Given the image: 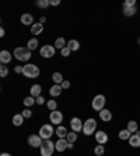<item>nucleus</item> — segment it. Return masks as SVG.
Listing matches in <instances>:
<instances>
[{
  "label": "nucleus",
  "instance_id": "obj_16",
  "mask_svg": "<svg viewBox=\"0 0 140 156\" xmlns=\"http://www.w3.org/2000/svg\"><path fill=\"white\" fill-rule=\"evenodd\" d=\"M42 31H44V25L41 22L32 24V27H31V33H34V35H39V33H42Z\"/></svg>",
  "mask_w": 140,
  "mask_h": 156
},
{
  "label": "nucleus",
  "instance_id": "obj_36",
  "mask_svg": "<svg viewBox=\"0 0 140 156\" xmlns=\"http://www.w3.org/2000/svg\"><path fill=\"white\" fill-rule=\"evenodd\" d=\"M60 52H62V56H63V57H67V56L70 55V52H72V50H70L69 47L66 46V47H63V49H62Z\"/></svg>",
  "mask_w": 140,
  "mask_h": 156
},
{
  "label": "nucleus",
  "instance_id": "obj_1",
  "mask_svg": "<svg viewBox=\"0 0 140 156\" xmlns=\"http://www.w3.org/2000/svg\"><path fill=\"white\" fill-rule=\"evenodd\" d=\"M22 74H24V77L32 80V78H37L39 75V68L35 64H25L22 67Z\"/></svg>",
  "mask_w": 140,
  "mask_h": 156
},
{
  "label": "nucleus",
  "instance_id": "obj_25",
  "mask_svg": "<svg viewBox=\"0 0 140 156\" xmlns=\"http://www.w3.org/2000/svg\"><path fill=\"white\" fill-rule=\"evenodd\" d=\"M66 46H67V43L65 42V38H58V39H56V42H55L56 49H60V50H62L63 47H66Z\"/></svg>",
  "mask_w": 140,
  "mask_h": 156
},
{
  "label": "nucleus",
  "instance_id": "obj_43",
  "mask_svg": "<svg viewBox=\"0 0 140 156\" xmlns=\"http://www.w3.org/2000/svg\"><path fill=\"white\" fill-rule=\"evenodd\" d=\"M45 20H46V18H45V17H41V20H39V22H41V24H42V22H45Z\"/></svg>",
  "mask_w": 140,
  "mask_h": 156
},
{
  "label": "nucleus",
  "instance_id": "obj_10",
  "mask_svg": "<svg viewBox=\"0 0 140 156\" xmlns=\"http://www.w3.org/2000/svg\"><path fill=\"white\" fill-rule=\"evenodd\" d=\"M49 119H51V123L60 124V123H62V120H63V114L60 112H58V110H53V112H51Z\"/></svg>",
  "mask_w": 140,
  "mask_h": 156
},
{
  "label": "nucleus",
  "instance_id": "obj_38",
  "mask_svg": "<svg viewBox=\"0 0 140 156\" xmlns=\"http://www.w3.org/2000/svg\"><path fill=\"white\" fill-rule=\"evenodd\" d=\"M60 85H62V88H63V89H67V88L70 87V82H69V81H63V82L60 84Z\"/></svg>",
  "mask_w": 140,
  "mask_h": 156
},
{
  "label": "nucleus",
  "instance_id": "obj_45",
  "mask_svg": "<svg viewBox=\"0 0 140 156\" xmlns=\"http://www.w3.org/2000/svg\"><path fill=\"white\" fill-rule=\"evenodd\" d=\"M137 42H139V45H140V38H139V40H137Z\"/></svg>",
  "mask_w": 140,
  "mask_h": 156
},
{
  "label": "nucleus",
  "instance_id": "obj_11",
  "mask_svg": "<svg viewBox=\"0 0 140 156\" xmlns=\"http://www.w3.org/2000/svg\"><path fill=\"white\" fill-rule=\"evenodd\" d=\"M95 139H97V142H98L100 145L107 144V142H108V135H107V132H104V131H97V132H95Z\"/></svg>",
  "mask_w": 140,
  "mask_h": 156
},
{
  "label": "nucleus",
  "instance_id": "obj_13",
  "mask_svg": "<svg viewBox=\"0 0 140 156\" xmlns=\"http://www.w3.org/2000/svg\"><path fill=\"white\" fill-rule=\"evenodd\" d=\"M129 145L133 146V148H139L140 146V132L136 131V134L129 138Z\"/></svg>",
  "mask_w": 140,
  "mask_h": 156
},
{
  "label": "nucleus",
  "instance_id": "obj_33",
  "mask_svg": "<svg viewBox=\"0 0 140 156\" xmlns=\"http://www.w3.org/2000/svg\"><path fill=\"white\" fill-rule=\"evenodd\" d=\"M7 74H8V68L6 67V65H0V77L2 78H4V77H7Z\"/></svg>",
  "mask_w": 140,
  "mask_h": 156
},
{
  "label": "nucleus",
  "instance_id": "obj_34",
  "mask_svg": "<svg viewBox=\"0 0 140 156\" xmlns=\"http://www.w3.org/2000/svg\"><path fill=\"white\" fill-rule=\"evenodd\" d=\"M56 107H58V103H56V102L53 100V99L48 102V109L51 110V112H53V110H56Z\"/></svg>",
  "mask_w": 140,
  "mask_h": 156
},
{
  "label": "nucleus",
  "instance_id": "obj_28",
  "mask_svg": "<svg viewBox=\"0 0 140 156\" xmlns=\"http://www.w3.org/2000/svg\"><path fill=\"white\" fill-rule=\"evenodd\" d=\"M34 103H37V99L34 98V96H31V95L28 96V98L24 99V105H25L27 107H30V106H32Z\"/></svg>",
  "mask_w": 140,
  "mask_h": 156
},
{
  "label": "nucleus",
  "instance_id": "obj_6",
  "mask_svg": "<svg viewBox=\"0 0 140 156\" xmlns=\"http://www.w3.org/2000/svg\"><path fill=\"white\" fill-rule=\"evenodd\" d=\"M39 135L42 139H49V138L53 135V127H52L51 124H45V126H42V127L39 128Z\"/></svg>",
  "mask_w": 140,
  "mask_h": 156
},
{
  "label": "nucleus",
  "instance_id": "obj_15",
  "mask_svg": "<svg viewBox=\"0 0 140 156\" xmlns=\"http://www.w3.org/2000/svg\"><path fill=\"white\" fill-rule=\"evenodd\" d=\"M0 62L3 64H8L11 62V55L8 50H2L0 52Z\"/></svg>",
  "mask_w": 140,
  "mask_h": 156
},
{
  "label": "nucleus",
  "instance_id": "obj_7",
  "mask_svg": "<svg viewBox=\"0 0 140 156\" xmlns=\"http://www.w3.org/2000/svg\"><path fill=\"white\" fill-rule=\"evenodd\" d=\"M39 55L45 59L53 57V56H55V47L51 46V45H45V46H42V49L39 50Z\"/></svg>",
  "mask_w": 140,
  "mask_h": 156
},
{
  "label": "nucleus",
  "instance_id": "obj_12",
  "mask_svg": "<svg viewBox=\"0 0 140 156\" xmlns=\"http://www.w3.org/2000/svg\"><path fill=\"white\" fill-rule=\"evenodd\" d=\"M67 145H69V142H67V139H65V138H59L55 144L56 151H59V152H63L65 149H67Z\"/></svg>",
  "mask_w": 140,
  "mask_h": 156
},
{
  "label": "nucleus",
  "instance_id": "obj_4",
  "mask_svg": "<svg viewBox=\"0 0 140 156\" xmlns=\"http://www.w3.org/2000/svg\"><path fill=\"white\" fill-rule=\"evenodd\" d=\"M95 128H97L95 119H88L84 124H83V132H84L87 137L91 135V134H94V132H95Z\"/></svg>",
  "mask_w": 140,
  "mask_h": 156
},
{
  "label": "nucleus",
  "instance_id": "obj_29",
  "mask_svg": "<svg viewBox=\"0 0 140 156\" xmlns=\"http://www.w3.org/2000/svg\"><path fill=\"white\" fill-rule=\"evenodd\" d=\"M137 128H139V126H137V123L136 121H129V123H128V130L130 131V132H136L137 131Z\"/></svg>",
  "mask_w": 140,
  "mask_h": 156
},
{
  "label": "nucleus",
  "instance_id": "obj_18",
  "mask_svg": "<svg viewBox=\"0 0 140 156\" xmlns=\"http://www.w3.org/2000/svg\"><path fill=\"white\" fill-rule=\"evenodd\" d=\"M31 92V96H34V98H38V96H41V85H38V84H35V85H32L30 89Z\"/></svg>",
  "mask_w": 140,
  "mask_h": 156
},
{
  "label": "nucleus",
  "instance_id": "obj_27",
  "mask_svg": "<svg viewBox=\"0 0 140 156\" xmlns=\"http://www.w3.org/2000/svg\"><path fill=\"white\" fill-rule=\"evenodd\" d=\"M66 139H67V142H69V144H74V142L77 141V132H74V131L69 132V134H67V137H66Z\"/></svg>",
  "mask_w": 140,
  "mask_h": 156
},
{
  "label": "nucleus",
  "instance_id": "obj_17",
  "mask_svg": "<svg viewBox=\"0 0 140 156\" xmlns=\"http://www.w3.org/2000/svg\"><path fill=\"white\" fill-rule=\"evenodd\" d=\"M62 85H59V84H55L53 87L51 88V91H49V94L52 95V96H59L60 94H62Z\"/></svg>",
  "mask_w": 140,
  "mask_h": 156
},
{
  "label": "nucleus",
  "instance_id": "obj_8",
  "mask_svg": "<svg viewBox=\"0 0 140 156\" xmlns=\"http://www.w3.org/2000/svg\"><path fill=\"white\" fill-rule=\"evenodd\" d=\"M42 138L39 135H30L28 137V145H31L32 148H41L42 145Z\"/></svg>",
  "mask_w": 140,
  "mask_h": 156
},
{
  "label": "nucleus",
  "instance_id": "obj_3",
  "mask_svg": "<svg viewBox=\"0 0 140 156\" xmlns=\"http://www.w3.org/2000/svg\"><path fill=\"white\" fill-rule=\"evenodd\" d=\"M53 149H56V146L53 145V142L49 139H45L41 145V156H52Z\"/></svg>",
  "mask_w": 140,
  "mask_h": 156
},
{
  "label": "nucleus",
  "instance_id": "obj_23",
  "mask_svg": "<svg viewBox=\"0 0 140 156\" xmlns=\"http://www.w3.org/2000/svg\"><path fill=\"white\" fill-rule=\"evenodd\" d=\"M22 123H24V116H22V114H15V116L13 117V124H14V126L18 127Z\"/></svg>",
  "mask_w": 140,
  "mask_h": 156
},
{
  "label": "nucleus",
  "instance_id": "obj_42",
  "mask_svg": "<svg viewBox=\"0 0 140 156\" xmlns=\"http://www.w3.org/2000/svg\"><path fill=\"white\" fill-rule=\"evenodd\" d=\"M0 37H4V29L3 28L0 29Z\"/></svg>",
  "mask_w": 140,
  "mask_h": 156
},
{
  "label": "nucleus",
  "instance_id": "obj_40",
  "mask_svg": "<svg viewBox=\"0 0 140 156\" xmlns=\"http://www.w3.org/2000/svg\"><path fill=\"white\" fill-rule=\"evenodd\" d=\"M51 6H59L60 4V0H49Z\"/></svg>",
  "mask_w": 140,
  "mask_h": 156
},
{
  "label": "nucleus",
  "instance_id": "obj_21",
  "mask_svg": "<svg viewBox=\"0 0 140 156\" xmlns=\"http://www.w3.org/2000/svg\"><path fill=\"white\" fill-rule=\"evenodd\" d=\"M67 47H69V49H70L72 52H76V50H78V47H80V43H78V40L72 39V40H69V42H67Z\"/></svg>",
  "mask_w": 140,
  "mask_h": 156
},
{
  "label": "nucleus",
  "instance_id": "obj_9",
  "mask_svg": "<svg viewBox=\"0 0 140 156\" xmlns=\"http://www.w3.org/2000/svg\"><path fill=\"white\" fill-rule=\"evenodd\" d=\"M83 124L84 123H81V120L78 117H73V119L70 120V127H72V130L74 132H78V131L83 130Z\"/></svg>",
  "mask_w": 140,
  "mask_h": 156
},
{
  "label": "nucleus",
  "instance_id": "obj_19",
  "mask_svg": "<svg viewBox=\"0 0 140 156\" xmlns=\"http://www.w3.org/2000/svg\"><path fill=\"white\" fill-rule=\"evenodd\" d=\"M132 137V132H130L129 130H128V128H125V130H121L119 131V138H121V139H123V141H126V139H128V141H129V138Z\"/></svg>",
  "mask_w": 140,
  "mask_h": 156
},
{
  "label": "nucleus",
  "instance_id": "obj_39",
  "mask_svg": "<svg viewBox=\"0 0 140 156\" xmlns=\"http://www.w3.org/2000/svg\"><path fill=\"white\" fill-rule=\"evenodd\" d=\"M35 99H37V103H38V105H44V102H45L44 96H38V98H35Z\"/></svg>",
  "mask_w": 140,
  "mask_h": 156
},
{
  "label": "nucleus",
  "instance_id": "obj_30",
  "mask_svg": "<svg viewBox=\"0 0 140 156\" xmlns=\"http://www.w3.org/2000/svg\"><path fill=\"white\" fill-rule=\"evenodd\" d=\"M52 80L55 81L56 84H59V85L63 82V81H65V80H63V77H62V74H60V73H53V75H52Z\"/></svg>",
  "mask_w": 140,
  "mask_h": 156
},
{
  "label": "nucleus",
  "instance_id": "obj_22",
  "mask_svg": "<svg viewBox=\"0 0 140 156\" xmlns=\"http://www.w3.org/2000/svg\"><path fill=\"white\" fill-rule=\"evenodd\" d=\"M32 21H34V17L31 14H22L21 15V22L24 25H31Z\"/></svg>",
  "mask_w": 140,
  "mask_h": 156
},
{
  "label": "nucleus",
  "instance_id": "obj_32",
  "mask_svg": "<svg viewBox=\"0 0 140 156\" xmlns=\"http://www.w3.org/2000/svg\"><path fill=\"white\" fill-rule=\"evenodd\" d=\"M104 152H105V148H104V145H97L95 149H94V153H95L97 156L104 155Z\"/></svg>",
  "mask_w": 140,
  "mask_h": 156
},
{
  "label": "nucleus",
  "instance_id": "obj_24",
  "mask_svg": "<svg viewBox=\"0 0 140 156\" xmlns=\"http://www.w3.org/2000/svg\"><path fill=\"white\" fill-rule=\"evenodd\" d=\"M37 46H38V39H37V38H32V39H30V40H28V43H27V47H28L31 52L35 50V49H37Z\"/></svg>",
  "mask_w": 140,
  "mask_h": 156
},
{
  "label": "nucleus",
  "instance_id": "obj_44",
  "mask_svg": "<svg viewBox=\"0 0 140 156\" xmlns=\"http://www.w3.org/2000/svg\"><path fill=\"white\" fill-rule=\"evenodd\" d=\"M0 156H11V155H10V153H6V152H4V153H2Z\"/></svg>",
  "mask_w": 140,
  "mask_h": 156
},
{
  "label": "nucleus",
  "instance_id": "obj_41",
  "mask_svg": "<svg viewBox=\"0 0 140 156\" xmlns=\"http://www.w3.org/2000/svg\"><path fill=\"white\" fill-rule=\"evenodd\" d=\"M14 71H15V73H17V74L22 73V67H20V65H17V67H15V68H14Z\"/></svg>",
  "mask_w": 140,
  "mask_h": 156
},
{
  "label": "nucleus",
  "instance_id": "obj_26",
  "mask_svg": "<svg viewBox=\"0 0 140 156\" xmlns=\"http://www.w3.org/2000/svg\"><path fill=\"white\" fill-rule=\"evenodd\" d=\"M136 6L135 7H123V14L126 15V17H130V15H135L136 14Z\"/></svg>",
  "mask_w": 140,
  "mask_h": 156
},
{
  "label": "nucleus",
  "instance_id": "obj_5",
  "mask_svg": "<svg viewBox=\"0 0 140 156\" xmlns=\"http://www.w3.org/2000/svg\"><path fill=\"white\" fill-rule=\"evenodd\" d=\"M105 96L104 95H97V96H94V99H92V109L95 110V112H101V110L104 109V106H105Z\"/></svg>",
  "mask_w": 140,
  "mask_h": 156
},
{
  "label": "nucleus",
  "instance_id": "obj_2",
  "mask_svg": "<svg viewBox=\"0 0 140 156\" xmlns=\"http://www.w3.org/2000/svg\"><path fill=\"white\" fill-rule=\"evenodd\" d=\"M14 56L20 62H28L32 55H31V50L28 47H17L14 50Z\"/></svg>",
  "mask_w": 140,
  "mask_h": 156
},
{
  "label": "nucleus",
  "instance_id": "obj_20",
  "mask_svg": "<svg viewBox=\"0 0 140 156\" xmlns=\"http://www.w3.org/2000/svg\"><path fill=\"white\" fill-rule=\"evenodd\" d=\"M55 132H56V135H58L59 138H66L67 134H69V132H67V130H66V127H62V126H59V127L56 128Z\"/></svg>",
  "mask_w": 140,
  "mask_h": 156
},
{
  "label": "nucleus",
  "instance_id": "obj_35",
  "mask_svg": "<svg viewBox=\"0 0 140 156\" xmlns=\"http://www.w3.org/2000/svg\"><path fill=\"white\" fill-rule=\"evenodd\" d=\"M136 6V0H126L123 3V7H135Z\"/></svg>",
  "mask_w": 140,
  "mask_h": 156
},
{
  "label": "nucleus",
  "instance_id": "obj_14",
  "mask_svg": "<svg viewBox=\"0 0 140 156\" xmlns=\"http://www.w3.org/2000/svg\"><path fill=\"white\" fill-rule=\"evenodd\" d=\"M100 119L102 120V121H105V123H109L111 120H112V113L108 109H102L100 112Z\"/></svg>",
  "mask_w": 140,
  "mask_h": 156
},
{
  "label": "nucleus",
  "instance_id": "obj_37",
  "mask_svg": "<svg viewBox=\"0 0 140 156\" xmlns=\"http://www.w3.org/2000/svg\"><path fill=\"white\" fill-rule=\"evenodd\" d=\"M21 114L24 116V119H30L31 114H32V112H31V110H24V112H22Z\"/></svg>",
  "mask_w": 140,
  "mask_h": 156
},
{
  "label": "nucleus",
  "instance_id": "obj_31",
  "mask_svg": "<svg viewBox=\"0 0 140 156\" xmlns=\"http://www.w3.org/2000/svg\"><path fill=\"white\" fill-rule=\"evenodd\" d=\"M37 6L38 7H41V8H46L48 6H51V3H49V0H38Z\"/></svg>",
  "mask_w": 140,
  "mask_h": 156
}]
</instances>
